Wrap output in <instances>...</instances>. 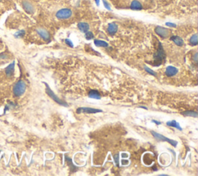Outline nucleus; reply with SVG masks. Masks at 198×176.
I'll return each instance as SVG.
<instances>
[{
	"label": "nucleus",
	"instance_id": "obj_1",
	"mask_svg": "<svg viewBox=\"0 0 198 176\" xmlns=\"http://www.w3.org/2000/svg\"><path fill=\"white\" fill-rule=\"evenodd\" d=\"M26 91V84L24 81H19L13 88V93L16 96H21Z\"/></svg>",
	"mask_w": 198,
	"mask_h": 176
},
{
	"label": "nucleus",
	"instance_id": "obj_2",
	"mask_svg": "<svg viewBox=\"0 0 198 176\" xmlns=\"http://www.w3.org/2000/svg\"><path fill=\"white\" fill-rule=\"evenodd\" d=\"M46 85V92L47 93V95H49L50 98H52V99L54 100L56 103H57L58 104H60V105H62L64 106H67V104L65 102L62 101V100H61V99L58 98V97L57 96V95H55L54 93H53V92L51 90L50 88L49 87V85H47V83H44Z\"/></svg>",
	"mask_w": 198,
	"mask_h": 176
},
{
	"label": "nucleus",
	"instance_id": "obj_3",
	"mask_svg": "<svg viewBox=\"0 0 198 176\" xmlns=\"http://www.w3.org/2000/svg\"><path fill=\"white\" fill-rule=\"evenodd\" d=\"M165 58V53L164 51H163V47H162V45H161V44H159V49H158V51H157L156 53L155 54V55H154V62L157 64L156 65V66H158L159 65H161V63H162V61L163 60H164Z\"/></svg>",
	"mask_w": 198,
	"mask_h": 176
},
{
	"label": "nucleus",
	"instance_id": "obj_4",
	"mask_svg": "<svg viewBox=\"0 0 198 176\" xmlns=\"http://www.w3.org/2000/svg\"><path fill=\"white\" fill-rule=\"evenodd\" d=\"M151 133L153 135V136L156 139L157 141H167V142L170 143L172 146L177 147V142L176 141H173V140H171V139H170V138H167V137H166V136L159 134V133H156V132H154V131H151Z\"/></svg>",
	"mask_w": 198,
	"mask_h": 176
},
{
	"label": "nucleus",
	"instance_id": "obj_5",
	"mask_svg": "<svg viewBox=\"0 0 198 176\" xmlns=\"http://www.w3.org/2000/svg\"><path fill=\"white\" fill-rule=\"evenodd\" d=\"M72 16V11L69 9H62V10H59L58 12L56 13V16L57 18L60 19V20H66V19H69Z\"/></svg>",
	"mask_w": 198,
	"mask_h": 176
},
{
	"label": "nucleus",
	"instance_id": "obj_6",
	"mask_svg": "<svg viewBox=\"0 0 198 176\" xmlns=\"http://www.w3.org/2000/svg\"><path fill=\"white\" fill-rule=\"evenodd\" d=\"M102 110L101 109H93V108H90V107H80L77 109V113H102Z\"/></svg>",
	"mask_w": 198,
	"mask_h": 176
},
{
	"label": "nucleus",
	"instance_id": "obj_7",
	"mask_svg": "<svg viewBox=\"0 0 198 176\" xmlns=\"http://www.w3.org/2000/svg\"><path fill=\"white\" fill-rule=\"evenodd\" d=\"M155 32L158 34V35L160 36L161 37L163 38L167 37L169 36V34H170V31H169L167 29L163 27V26H157L155 28Z\"/></svg>",
	"mask_w": 198,
	"mask_h": 176
},
{
	"label": "nucleus",
	"instance_id": "obj_8",
	"mask_svg": "<svg viewBox=\"0 0 198 176\" xmlns=\"http://www.w3.org/2000/svg\"><path fill=\"white\" fill-rule=\"evenodd\" d=\"M37 34L40 36V37L43 38L45 41H49L50 36V34L48 33V31H47V30L43 29V28H39V29L37 30Z\"/></svg>",
	"mask_w": 198,
	"mask_h": 176
},
{
	"label": "nucleus",
	"instance_id": "obj_9",
	"mask_svg": "<svg viewBox=\"0 0 198 176\" xmlns=\"http://www.w3.org/2000/svg\"><path fill=\"white\" fill-rule=\"evenodd\" d=\"M23 7L25 10V11L28 13H34V7L32 5L31 2H30L27 0H24L23 2Z\"/></svg>",
	"mask_w": 198,
	"mask_h": 176
},
{
	"label": "nucleus",
	"instance_id": "obj_10",
	"mask_svg": "<svg viewBox=\"0 0 198 176\" xmlns=\"http://www.w3.org/2000/svg\"><path fill=\"white\" fill-rule=\"evenodd\" d=\"M177 72H178V69H177V67H173V66H169V67H167V70H166V75L168 77H172V76L176 75Z\"/></svg>",
	"mask_w": 198,
	"mask_h": 176
},
{
	"label": "nucleus",
	"instance_id": "obj_11",
	"mask_svg": "<svg viewBox=\"0 0 198 176\" xmlns=\"http://www.w3.org/2000/svg\"><path fill=\"white\" fill-rule=\"evenodd\" d=\"M108 32L110 35H114L116 34V32L118 30V26L116 25L114 23H109L108 26Z\"/></svg>",
	"mask_w": 198,
	"mask_h": 176
},
{
	"label": "nucleus",
	"instance_id": "obj_12",
	"mask_svg": "<svg viewBox=\"0 0 198 176\" xmlns=\"http://www.w3.org/2000/svg\"><path fill=\"white\" fill-rule=\"evenodd\" d=\"M14 69H15V63L12 62V64H10L6 68V74L8 77L12 76L14 73Z\"/></svg>",
	"mask_w": 198,
	"mask_h": 176
},
{
	"label": "nucleus",
	"instance_id": "obj_13",
	"mask_svg": "<svg viewBox=\"0 0 198 176\" xmlns=\"http://www.w3.org/2000/svg\"><path fill=\"white\" fill-rule=\"evenodd\" d=\"M130 7H131L132 10H140L142 9V6L141 3H140L138 0H134V1H132Z\"/></svg>",
	"mask_w": 198,
	"mask_h": 176
},
{
	"label": "nucleus",
	"instance_id": "obj_14",
	"mask_svg": "<svg viewBox=\"0 0 198 176\" xmlns=\"http://www.w3.org/2000/svg\"><path fill=\"white\" fill-rule=\"evenodd\" d=\"M171 40H173L175 44H177V46H183V40L182 38H180V37H177V36H173L171 37Z\"/></svg>",
	"mask_w": 198,
	"mask_h": 176
},
{
	"label": "nucleus",
	"instance_id": "obj_15",
	"mask_svg": "<svg viewBox=\"0 0 198 176\" xmlns=\"http://www.w3.org/2000/svg\"><path fill=\"white\" fill-rule=\"evenodd\" d=\"M77 26H78L79 30L81 32H84V33H86L89 30L88 24L86 23H79Z\"/></svg>",
	"mask_w": 198,
	"mask_h": 176
},
{
	"label": "nucleus",
	"instance_id": "obj_16",
	"mask_svg": "<svg viewBox=\"0 0 198 176\" xmlns=\"http://www.w3.org/2000/svg\"><path fill=\"white\" fill-rule=\"evenodd\" d=\"M88 96L91 99H101V95L99 94L98 91L96 90H91V91L89 92Z\"/></svg>",
	"mask_w": 198,
	"mask_h": 176
},
{
	"label": "nucleus",
	"instance_id": "obj_17",
	"mask_svg": "<svg viewBox=\"0 0 198 176\" xmlns=\"http://www.w3.org/2000/svg\"><path fill=\"white\" fill-rule=\"evenodd\" d=\"M167 124L168 125L169 127H176V128H177L178 130H180V131H181L182 130V128H181V127L179 125V123H177V121L175 120H172V121H169V122H167Z\"/></svg>",
	"mask_w": 198,
	"mask_h": 176
},
{
	"label": "nucleus",
	"instance_id": "obj_18",
	"mask_svg": "<svg viewBox=\"0 0 198 176\" xmlns=\"http://www.w3.org/2000/svg\"><path fill=\"white\" fill-rule=\"evenodd\" d=\"M94 44H95L97 47H103V48H106V47H108V44L107 42L103 41V40H94Z\"/></svg>",
	"mask_w": 198,
	"mask_h": 176
},
{
	"label": "nucleus",
	"instance_id": "obj_19",
	"mask_svg": "<svg viewBox=\"0 0 198 176\" xmlns=\"http://www.w3.org/2000/svg\"><path fill=\"white\" fill-rule=\"evenodd\" d=\"M190 44L192 46H196L197 45L198 41H197V34H194L193 35L190 39Z\"/></svg>",
	"mask_w": 198,
	"mask_h": 176
},
{
	"label": "nucleus",
	"instance_id": "obj_20",
	"mask_svg": "<svg viewBox=\"0 0 198 176\" xmlns=\"http://www.w3.org/2000/svg\"><path fill=\"white\" fill-rule=\"evenodd\" d=\"M183 116H186V117H197V113H195V112H193V111H187V112H184L183 113Z\"/></svg>",
	"mask_w": 198,
	"mask_h": 176
},
{
	"label": "nucleus",
	"instance_id": "obj_21",
	"mask_svg": "<svg viewBox=\"0 0 198 176\" xmlns=\"http://www.w3.org/2000/svg\"><path fill=\"white\" fill-rule=\"evenodd\" d=\"M94 37V35L90 31H87L86 34H85V38H86L87 40H91L92 38Z\"/></svg>",
	"mask_w": 198,
	"mask_h": 176
},
{
	"label": "nucleus",
	"instance_id": "obj_22",
	"mask_svg": "<svg viewBox=\"0 0 198 176\" xmlns=\"http://www.w3.org/2000/svg\"><path fill=\"white\" fill-rule=\"evenodd\" d=\"M25 34V31L24 30H20V31H18L16 34H15V37H21L23 36H24Z\"/></svg>",
	"mask_w": 198,
	"mask_h": 176
},
{
	"label": "nucleus",
	"instance_id": "obj_23",
	"mask_svg": "<svg viewBox=\"0 0 198 176\" xmlns=\"http://www.w3.org/2000/svg\"><path fill=\"white\" fill-rule=\"evenodd\" d=\"M145 71H147V72H149V74H151V75H153V76H156V72H154V71H153V70L150 69V68H148L147 67H145Z\"/></svg>",
	"mask_w": 198,
	"mask_h": 176
},
{
	"label": "nucleus",
	"instance_id": "obj_24",
	"mask_svg": "<svg viewBox=\"0 0 198 176\" xmlns=\"http://www.w3.org/2000/svg\"><path fill=\"white\" fill-rule=\"evenodd\" d=\"M65 42H66V44H67L68 46H70L71 48H73V47H74V45H73V43L71 42V40H69V39H66V40H65Z\"/></svg>",
	"mask_w": 198,
	"mask_h": 176
},
{
	"label": "nucleus",
	"instance_id": "obj_25",
	"mask_svg": "<svg viewBox=\"0 0 198 176\" xmlns=\"http://www.w3.org/2000/svg\"><path fill=\"white\" fill-rule=\"evenodd\" d=\"M103 3H104V7H105V8L107 9V10H111V8H110L109 5H108V2H107V1H105V0H103Z\"/></svg>",
	"mask_w": 198,
	"mask_h": 176
},
{
	"label": "nucleus",
	"instance_id": "obj_26",
	"mask_svg": "<svg viewBox=\"0 0 198 176\" xmlns=\"http://www.w3.org/2000/svg\"><path fill=\"white\" fill-rule=\"evenodd\" d=\"M166 25H167V26H170V27H176V24H174V23H166Z\"/></svg>",
	"mask_w": 198,
	"mask_h": 176
},
{
	"label": "nucleus",
	"instance_id": "obj_27",
	"mask_svg": "<svg viewBox=\"0 0 198 176\" xmlns=\"http://www.w3.org/2000/svg\"><path fill=\"white\" fill-rule=\"evenodd\" d=\"M6 55L5 54H0V59H5V58H6Z\"/></svg>",
	"mask_w": 198,
	"mask_h": 176
},
{
	"label": "nucleus",
	"instance_id": "obj_28",
	"mask_svg": "<svg viewBox=\"0 0 198 176\" xmlns=\"http://www.w3.org/2000/svg\"><path fill=\"white\" fill-rule=\"evenodd\" d=\"M118 155L117 154V155H115V161L116 164H118Z\"/></svg>",
	"mask_w": 198,
	"mask_h": 176
},
{
	"label": "nucleus",
	"instance_id": "obj_29",
	"mask_svg": "<svg viewBox=\"0 0 198 176\" xmlns=\"http://www.w3.org/2000/svg\"><path fill=\"white\" fill-rule=\"evenodd\" d=\"M194 61L195 62H197V54H195V55H194Z\"/></svg>",
	"mask_w": 198,
	"mask_h": 176
},
{
	"label": "nucleus",
	"instance_id": "obj_30",
	"mask_svg": "<svg viewBox=\"0 0 198 176\" xmlns=\"http://www.w3.org/2000/svg\"><path fill=\"white\" fill-rule=\"evenodd\" d=\"M153 123H156L157 125H159V124H161V123H160V122H158V121H156V120H153Z\"/></svg>",
	"mask_w": 198,
	"mask_h": 176
},
{
	"label": "nucleus",
	"instance_id": "obj_31",
	"mask_svg": "<svg viewBox=\"0 0 198 176\" xmlns=\"http://www.w3.org/2000/svg\"><path fill=\"white\" fill-rule=\"evenodd\" d=\"M95 2H96L97 6H99V2H100V0H95Z\"/></svg>",
	"mask_w": 198,
	"mask_h": 176
}]
</instances>
